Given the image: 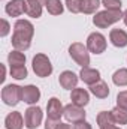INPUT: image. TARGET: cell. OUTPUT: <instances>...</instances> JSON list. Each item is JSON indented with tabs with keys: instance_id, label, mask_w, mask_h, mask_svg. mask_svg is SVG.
<instances>
[{
	"instance_id": "1",
	"label": "cell",
	"mask_w": 127,
	"mask_h": 129,
	"mask_svg": "<svg viewBox=\"0 0 127 129\" xmlns=\"http://www.w3.org/2000/svg\"><path fill=\"white\" fill-rule=\"evenodd\" d=\"M34 35V26L29 20H17L14 24V35H12V47L18 51H27L32 45V39Z\"/></svg>"
},
{
	"instance_id": "2",
	"label": "cell",
	"mask_w": 127,
	"mask_h": 129,
	"mask_svg": "<svg viewBox=\"0 0 127 129\" xmlns=\"http://www.w3.org/2000/svg\"><path fill=\"white\" fill-rule=\"evenodd\" d=\"M120 20H123V11H109V9H105V11H100V12H96L94 17H93V24L99 29H106L115 23H118Z\"/></svg>"
},
{
	"instance_id": "3",
	"label": "cell",
	"mask_w": 127,
	"mask_h": 129,
	"mask_svg": "<svg viewBox=\"0 0 127 129\" xmlns=\"http://www.w3.org/2000/svg\"><path fill=\"white\" fill-rule=\"evenodd\" d=\"M32 68L33 72L36 74V77L39 78H46L52 74L54 68H52V63L49 60V57L43 53H37L32 60Z\"/></svg>"
},
{
	"instance_id": "4",
	"label": "cell",
	"mask_w": 127,
	"mask_h": 129,
	"mask_svg": "<svg viewBox=\"0 0 127 129\" xmlns=\"http://www.w3.org/2000/svg\"><path fill=\"white\" fill-rule=\"evenodd\" d=\"M69 56L81 68H88V64H90V51H88L87 45H84L81 42H73L69 47Z\"/></svg>"
},
{
	"instance_id": "5",
	"label": "cell",
	"mask_w": 127,
	"mask_h": 129,
	"mask_svg": "<svg viewBox=\"0 0 127 129\" xmlns=\"http://www.w3.org/2000/svg\"><path fill=\"white\" fill-rule=\"evenodd\" d=\"M2 101L8 107H15L23 101V87L18 84H6L2 89Z\"/></svg>"
},
{
	"instance_id": "6",
	"label": "cell",
	"mask_w": 127,
	"mask_h": 129,
	"mask_svg": "<svg viewBox=\"0 0 127 129\" xmlns=\"http://www.w3.org/2000/svg\"><path fill=\"white\" fill-rule=\"evenodd\" d=\"M87 48L90 53L93 54H102L106 51V47H108V41L105 38V35H102L100 32H93L88 35L87 38Z\"/></svg>"
},
{
	"instance_id": "7",
	"label": "cell",
	"mask_w": 127,
	"mask_h": 129,
	"mask_svg": "<svg viewBox=\"0 0 127 129\" xmlns=\"http://www.w3.org/2000/svg\"><path fill=\"white\" fill-rule=\"evenodd\" d=\"M43 120V111L37 105H30L24 113V122L27 129H37L42 125Z\"/></svg>"
},
{
	"instance_id": "8",
	"label": "cell",
	"mask_w": 127,
	"mask_h": 129,
	"mask_svg": "<svg viewBox=\"0 0 127 129\" xmlns=\"http://www.w3.org/2000/svg\"><path fill=\"white\" fill-rule=\"evenodd\" d=\"M64 119L67 120V122H72V123H78V122H82V120H85V117H87V113H85V110L82 108V107H78V105H75V104H67L66 107H64V113H63Z\"/></svg>"
},
{
	"instance_id": "9",
	"label": "cell",
	"mask_w": 127,
	"mask_h": 129,
	"mask_svg": "<svg viewBox=\"0 0 127 129\" xmlns=\"http://www.w3.org/2000/svg\"><path fill=\"white\" fill-rule=\"evenodd\" d=\"M64 113V107L61 101L58 98L52 96L48 99L46 104V119H52V120H60Z\"/></svg>"
},
{
	"instance_id": "10",
	"label": "cell",
	"mask_w": 127,
	"mask_h": 129,
	"mask_svg": "<svg viewBox=\"0 0 127 129\" xmlns=\"http://www.w3.org/2000/svg\"><path fill=\"white\" fill-rule=\"evenodd\" d=\"M5 12L9 17H21L27 14V0H9L5 5Z\"/></svg>"
},
{
	"instance_id": "11",
	"label": "cell",
	"mask_w": 127,
	"mask_h": 129,
	"mask_svg": "<svg viewBox=\"0 0 127 129\" xmlns=\"http://www.w3.org/2000/svg\"><path fill=\"white\" fill-rule=\"evenodd\" d=\"M78 81H79V75H76V74L72 72V71H63V72L60 74V77H58L60 86L63 87L64 90H70V92H72L73 89H76Z\"/></svg>"
},
{
	"instance_id": "12",
	"label": "cell",
	"mask_w": 127,
	"mask_h": 129,
	"mask_svg": "<svg viewBox=\"0 0 127 129\" xmlns=\"http://www.w3.org/2000/svg\"><path fill=\"white\" fill-rule=\"evenodd\" d=\"M40 96H42V93H40L37 86L29 84V86L23 87V102H26L27 105H36L39 102Z\"/></svg>"
},
{
	"instance_id": "13",
	"label": "cell",
	"mask_w": 127,
	"mask_h": 129,
	"mask_svg": "<svg viewBox=\"0 0 127 129\" xmlns=\"http://www.w3.org/2000/svg\"><path fill=\"white\" fill-rule=\"evenodd\" d=\"M24 126H26V122L20 111H12L5 117V128L6 129H23Z\"/></svg>"
},
{
	"instance_id": "14",
	"label": "cell",
	"mask_w": 127,
	"mask_h": 129,
	"mask_svg": "<svg viewBox=\"0 0 127 129\" xmlns=\"http://www.w3.org/2000/svg\"><path fill=\"white\" fill-rule=\"evenodd\" d=\"M70 101L72 104L78 105V107H87L88 102H90V92L85 90V89H81V87H76L70 92Z\"/></svg>"
},
{
	"instance_id": "15",
	"label": "cell",
	"mask_w": 127,
	"mask_h": 129,
	"mask_svg": "<svg viewBox=\"0 0 127 129\" xmlns=\"http://www.w3.org/2000/svg\"><path fill=\"white\" fill-rule=\"evenodd\" d=\"M79 80L84 81L85 84L88 86H93L96 83H99L102 78H100V71L94 69V68H82L81 72H79Z\"/></svg>"
},
{
	"instance_id": "16",
	"label": "cell",
	"mask_w": 127,
	"mask_h": 129,
	"mask_svg": "<svg viewBox=\"0 0 127 129\" xmlns=\"http://www.w3.org/2000/svg\"><path fill=\"white\" fill-rule=\"evenodd\" d=\"M109 41L117 48L127 47V32L123 29H112L109 32Z\"/></svg>"
},
{
	"instance_id": "17",
	"label": "cell",
	"mask_w": 127,
	"mask_h": 129,
	"mask_svg": "<svg viewBox=\"0 0 127 129\" xmlns=\"http://www.w3.org/2000/svg\"><path fill=\"white\" fill-rule=\"evenodd\" d=\"M45 5H46V0H27V17L40 18Z\"/></svg>"
},
{
	"instance_id": "18",
	"label": "cell",
	"mask_w": 127,
	"mask_h": 129,
	"mask_svg": "<svg viewBox=\"0 0 127 129\" xmlns=\"http://www.w3.org/2000/svg\"><path fill=\"white\" fill-rule=\"evenodd\" d=\"M90 93L94 95L96 98H99V99H105V98L109 96V86H108L105 81L100 80L99 83L90 86Z\"/></svg>"
},
{
	"instance_id": "19",
	"label": "cell",
	"mask_w": 127,
	"mask_h": 129,
	"mask_svg": "<svg viewBox=\"0 0 127 129\" xmlns=\"http://www.w3.org/2000/svg\"><path fill=\"white\" fill-rule=\"evenodd\" d=\"M8 63L9 66H24L26 64V54L18 50H12L8 54Z\"/></svg>"
},
{
	"instance_id": "20",
	"label": "cell",
	"mask_w": 127,
	"mask_h": 129,
	"mask_svg": "<svg viewBox=\"0 0 127 129\" xmlns=\"http://www.w3.org/2000/svg\"><path fill=\"white\" fill-rule=\"evenodd\" d=\"M46 11L49 15H61L64 12V5L61 3V0H46V5H45Z\"/></svg>"
},
{
	"instance_id": "21",
	"label": "cell",
	"mask_w": 127,
	"mask_h": 129,
	"mask_svg": "<svg viewBox=\"0 0 127 129\" xmlns=\"http://www.w3.org/2000/svg\"><path fill=\"white\" fill-rule=\"evenodd\" d=\"M112 83L117 87H126L127 86V68H120L112 74Z\"/></svg>"
},
{
	"instance_id": "22",
	"label": "cell",
	"mask_w": 127,
	"mask_h": 129,
	"mask_svg": "<svg viewBox=\"0 0 127 129\" xmlns=\"http://www.w3.org/2000/svg\"><path fill=\"white\" fill-rule=\"evenodd\" d=\"M99 6H102V0H82V5H81V12L85 14V15H90V14H96Z\"/></svg>"
},
{
	"instance_id": "23",
	"label": "cell",
	"mask_w": 127,
	"mask_h": 129,
	"mask_svg": "<svg viewBox=\"0 0 127 129\" xmlns=\"http://www.w3.org/2000/svg\"><path fill=\"white\" fill-rule=\"evenodd\" d=\"M111 114L114 117L115 125H127V110H123L120 107H114L111 110Z\"/></svg>"
},
{
	"instance_id": "24",
	"label": "cell",
	"mask_w": 127,
	"mask_h": 129,
	"mask_svg": "<svg viewBox=\"0 0 127 129\" xmlns=\"http://www.w3.org/2000/svg\"><path fill=\"white\" fill-rule=\"evenodd\" d=\"M96 122L99 125V128H103V126H108V125H114V117L111 114V111H100L96 117Z\"/></svg>"
},
{
	"instance_id": "25",
	"label": "cell",
	"mask_w": 127,
	"mask_h": 129,
	"mask_svg": "<svg viewBox=\"0 0 127 129\" xmlns=\"http://www.w3.org/2000/svg\"><path fill=\"white\" fill-rule=\"evenodd\" d=\"M9 74H11V77L15 78V80H24V78H27L29 71H27L26 64H24V66H11Z\"/></svg>"
},
{
	"instance_id": "26",
	"label": "cell",
	"mask_w": 127,
	"mask_h": 129,
	"mask_svg": "<svg viewBox=\"0 0 127 129\" xmlns=\"http://www.w3.org/2000/svg\"><path fill=\"white\" fill-rule=\"evenodd\" d=\"M66 8L69 12L72 14H81V5H82V0H66Z\"/></svg>"
},
{
	"instance_id": "27",
	"label": "cell",
	"mask_w": 127,
	"mask_h": 129,
	"mask_svg": "<svg viewBox=\"0 0 127 129\" xmlns=\"http://www.w3.org/2000/svg\"><path fill=\"white\" fill-rule=\"evenodd\" d=\"M102 6H105V9L109 11H121V0H102Z\"/></svg>"
},
{
	"instance_id": "28",
	"label": "cell",
	"mask_w": 127,
	"mask_h": 129,
	"mask_svg": "<svg viewBox=\"0 0 127 129\" xmlns=\"http://www.w3.org/2000/svg\"><path fill=\"white\" fill-rule=\"evenodd\" d=\"M11 32V24L6 18H2L0 20V38H6Z\"/></svg>"
},
{
	"instance_id": "29",
	"label": "cell",
	"mask_w": 127,
	"mask_h": 129,
	"mask_svg": "<svg viewBox=\"0 0 127 129\" xmlns=\"http://www.w3.org/2000/svg\"><path fill=\"white\" fill-rule=\"evenodd\" d=\"M117 107L127 110V90H123L117 95Z\"/></svg>"
},
{
	"instance_id": "30",
	"label": "cell",
	"mask_w": 127,
	"mask_h": 129,
	"mask_svg": "<svg viewBox=\"0 0 127 129\" xmlns=\"http://www.w3.org/2000/svg\"><path fill=\"white\" fill-rule=\"evenodd\" d=\"M73 129H93V126H91L87 120H82V122L73 123Z\"/></svg>"
},
{
	"instance_id": "31",
	"label": "cell",
	"mask_w": 127,
	"mask_h": 129,
	"mask_svg": "<svg viewBox=\"0 0 127 129\" xmlns=\"http://www.w3.org/2000/svg\"><path fill=\"white\" fill-rule=\"evenodd\" d=\"M60 120H52V119H46L45 122V129H55L58 126Z\"/></svg>"
},
{
	"instance_id": "32",
	"label": "cell",
	"mask_w": 127,
	"mask_h": 129,
	"mask_svg": "<svg viewBox=\"0 0 127 129\" xmlns=\"http://www.w3.org/2000/svg\"><path fill=\"white\" fill-rule=\"evenodd\" d=\"M0 68H2V77H0V81L3 83L5 78H6V66H5V64H0Z\"/></svg>"
},
{
	"instance_id": "33",
	"label": "cell",
	"mask_w": 127,
	"mask_h": 129,
	"mask_svg": "<svg viewBox=\"0 0 127 129\" xmlns=\"http://www.w3.org/2000/svg\"><path fill=\"white\" fill-rule=\"evenodd\" d=\"M55 129H72V128H70V125H67V123H63V122H60V123H58V126H57Z\"/></svg>"
},
{
	"instance_id": "34",
	"label": "cell",
	"mask_w": 127,
	"mask_h": 129,
	"mask_svg": "<svg viewBox=\"0 0 127 129\" xmlns=\"http://www.w3.org/2000/svg\"><path fill=\"white\" fill-rule=\"evenodd\" d=\"M99 129H121V126H117L114 123V125H108V126H103V128H99Z\"/></svg>"
},
{
	"instance_id": "35",
	"label": "cell",
	"mask_w": 127,
	"mask_h": 129,
	"mask_svg": "<svg viewBox=\"0 0 127 129\" xmlns=\"http://www.w3.org/2000/svg\"><path fill=\"white\" fill-rule=\"evenodd\" d=\"M123 21H124V24L127 26V9L123 12Z\"/></svg>"
}]
</instances>
